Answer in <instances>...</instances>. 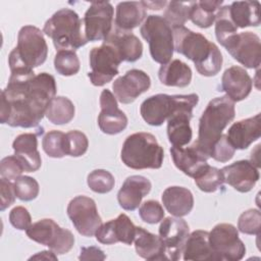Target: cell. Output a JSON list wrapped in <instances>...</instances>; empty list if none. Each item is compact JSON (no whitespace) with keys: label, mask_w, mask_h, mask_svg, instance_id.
Listing matches in <instances>:
<instances>
[{"label":"cell","mask_w":261,"mask_h":261,"mask_svg":"<svg viewBox=\"0 0 261 261\" xmlns=\"http://www.w3.org/2000/svg\"><path fill=\"white\" fill-rule=\"evenodd\" d=\"M159 237L165 247L166 259L177 261L189 237V225L180 217H165L159 226Z\"/></svg>","instance_id":"9a60e30c"},{"label":"cell","mask_w":261,"mask_h":261,"mask_svg":"<svg viewBox=\"0 0 261 261\" xmlns=\"http://www.w3.org/2000/svg\"><path fill=\"white\" fill-rule=\"evenodd\" d=\"M151 87L150 76L141 69L127 70L112 84L115 98L122 104L133 103Z\"/></svg>","instance_id":"2e32d148"},{"label":"cell","mask_w":261,"mask_h":261,"mask_svg":"<svg viewBox=\"0 0 261 261\" xmlns=\"http://www.w3.org/2000/svg\"><path fill=\"white\" fill-rule=\"evenodd\" d=\"M260 3L258 1H234L227 5V13L237 29L260 24Z\"/></svg>","instance_id":"f546056e"},{"label":"cell","mask_w":261,"mask_h":261,"mask_svg":"<svg viewBox=\"0 0 261 261\" xmlns=\"http://www.w3.org/2000/svg\"><path fill=\"white\" fill-rule=\"evenodd\" d=\"M81 63L76 53L72 50H58L54 57V68L60 75L70 76L76 74Z\"/></svg>","instance_id":"8d00e7d4"},{"label":"cell","mask_w":261,"mask_h":261,"mask_svg":"<svg viewBox=\"0 0 261 261\" xmlns=\"http://www.w3.org/2000/svg\"><path fill=\"white\" fill-rule=\"evenodd\" d=\"M135 248L137 254L146 260H167L165 247L159 236L151 233L141 226H137L135 238Z\"/></svg>","instance_id":"f1b7e54d"},{"label":"cell","mask_w":261,"mask_h":261,"mask_svg":"<svg viewBox=\"0 0 261 261\" xmlns=\"http://www.w3.org/2000/svg\"><path fill=\"white\" fill-rule=\"evenodd\" d=\"M80 260H104L106 256L104 252L98 247H83L81 248Z\"/></svg>","instance_id":"c3c4849f"},{"label":"cell","mask_w":261,"mask_h":261,"mask_svg":"<svg viewBox=\"0 0 261 261\" xmlns=\"http://www.w3.org/2000/svg\"><path fill=\"white\" fill-rule=\"evenodd\" d=\"M223 180L240 193L250 192L259 180L258 167L249 160H239L220 169Z\"/></svg>","instance_id":"d6986e66"},{"label":"cell","mask_w":261,"mask_h":261,"mask_svg":"<svg viewBox=\"0 0 261 261\" xmlns=\"http://www.w3.org/2000/svg\"><path fill=\"white\" fill-rule=\"evenodd\" d=\"M198 102L199 96L194 93L188 95L157 94L143 101L140 113L148 124L160 126L174 112L180 109H194Z\"/></svg>","instance_id":"52a82bcc"},{"label":"cell","mask_w":261,"mask_h":261,"mask_svg":"<svg viewBox=\"0 0 261 261\" xmlns=\"http://www.w3.org/2000/svg\"><path fill=\"white\" fill-rule=\"evenodd\" d=\"M147 17L146 8L140 1H124L116 5L115 28L132 32L133 29L139 27Z\"/></svg>","instance_id":"83f0119b"},{"label":"cell","mask_w":261,"mask_h":261,"mask_svg":"<svg viewBox=\"0 0 261 261\" xmlns=\"http://www.w3.org/2000/svg\"><path fill=\"white\" fill-rule=\"evenodd\" d=\"M234 116V102L226 96L216 97L206 106L199 120L198 139L194 143L207 158H210L214 143L221 137L222 132Z\"/></svg>","instance_id":"3957f363"},{"label":"cell","mask_w":261,"mask_h":261,"mask_svg":"<svg viewBox=\"0 0 261 261\" xmlns=\"http://www.w3.org/2000/svg\"><path fill=\"white\" fill-rule=\"evenodd\" d=\"M158 77L161 84L167 87L185 88L192 81V69L179 59H173L160 66Z\"/></svg>","instance_id":"1f68e13d"},{"label":"cell","mask_w":261,"mask_h":261,"mask_svg":"<svg viewBox=\"0 0 261 261\" xmlns=\"http://www.w3.org/2000/svg\"><path fill=\"white\" fill-rule=\"evenodd\" d=\"M100 107L98 125L102 133L106 135H117L125 129L127 117L118 108L117 99L108 89L103 90L100 95Z\"/></svg>","instance_id":"e0dca14e"},{"label":"cell","mask_w":261,"mask_h":261,"mask_svg":"<svg viewBox=\"0 0 261 261\" xmlns=\"http://www.w3.org/2000/svg\"><path fill=\"white\" fill-rule=\"evenodd\" d=\"M84 21L70 8L56 11L44 24L45 33L58 50H72L85 46L89 41L86 38Z\"/></svg>","instance_id":"5b68a950"},{"label":"cell","mask_w":261,"mask_h":261,"mask_svg":"<svg viewBox=\"0 0 261 261\" xmlns=\"http://www.w3.org/2000/svg\"><path fill=\"white\" fill-rule=\"evenodd\" d=\"M48 55V46L43 32L34 25L22 27L17 36V45L8 56L11 73H30L42 65Z\"/></svg>","instance_id":"277c9868"},{"label":"cell","mask_w":261,"mask_h":261,"mask_svg":"<svg viewBox=\"0 0 261 261\" xmlns=\"http://www.w3.org/2000/svg\"><path fill=\"white\" fill-rule=\"evenodd\" d=\"M260 123V113L232 123L226 134L231 146L236 150H245L250 147L261 136Z\"/></svg>","instance_id":"603a6c76"},{"label":"cell","mask_w":261,"mask_h":261,"mask_svg":"<svg viewBox=\"0 0 261 261\" xmlns=\"http://www.w3.org/2000/svg\"><path fill=\"white\" fill-rule=\"evenodd\" d=\"M57 260V255L53 252V251H42V252H39L38 254L32 256L30 258V260Z\"/></svg>","instance_id":"681fc988"},{"label":"cell","mask_w":261,"mask_h":261,"mask_svg":"<svg viewBox=\"0 0 261 261\" xmlns=\"http://www.w3.org/2000/svg\"><path fill=\"white\" fill-rule=\"evenodd\" d=\"M121 161L132 169H158L162 166L164 151L155 136L150 133H135L123 142Z\"/></svg>","instance_id":"8992f818"},{"label":"cell","mask_w":261,"mask_h":261,"mask_svg":"<svg viewBox=\"0 0 261 261\" xmlns=\"http://www.w3.org/2000/svg\"><path fill=\"white\" fill-rule=\"evenodd\" d=\"M75 113L73 103L66 97L55 96L49 103L46 110L47 119L53 124H66L70 122Z\"/></svg>","instance_id":"836d02e7"},{"label":"cell","mask_w":261,"mask_h":261,"mask_svg":"<svg viewBox=\"0 0 261 261\" xmlns=\"http://www.w3.org/2000/svg\"><path fill=\"white\" fill-rule=\"evenodd\" d=\"M12 148L25 172H34L41 167L42 159L38 151V134L24 133L17 136L12 143Z\"/></svg>","instance_id":"d4e9b609"},{"label":"cell","mask_w":261,"mask_h":261,"mask_svg":"<svg viewBox=\"0 0 261 261\" xmlns=\"http://www.w3.org/2000/svg\"><path fill=\"white\" fill-rule=\"evenodd\" d=\"M44 152L52 158H62L66 155L65 134L60 130L48 132L42 140Z\"/></svg>","instance_id":"74e56055"},{"label":"cell","mask_w":261,"mask_h":261,"mask_svg":"<svg viewBox=\"0 0 261 261\" xmlns=\"http://www.w3.org/2000/svg\"><path fill=\"white\" fill-rule=\"evenodd\" d=\"M24 171V168L15 155L4 157L0 162V174L2 178L16 179Z\"/></svg>","instance_id":"f6af8a7d"},{"label":"cell","mask_w":261,"mask_h":261,"mask_svg":"<svg viewBox=\"0 0 261 261\" xmlns=\"http://www.w3.org/2000/svg\"><path fill=\"white\" fill-rule=\"evenodd\" d=\"M87 184L93 192L98 194H106L114 188L115 179L112 173L108 170L95 169L89 173Z\"/></svg>","instance_id":"f35d334b"},{"label":"cell","mask_w":261,"mask_h":261,"mask_svg":"<svg viewBox=\"0 0 261 261\" xmlns=\"http://www.w3.org/2000/svg\"><path fill=\"white\" fill-rule=\"evenodd\" d=\"M0 194H1V204H0V210L4 211L9 206H11L15 201V191L13 184L10 182V180L2 178L0 179Z\"/></svg>","instance_id":"7dc6e473"},{"label":"cell","mask_w":261,"mask_h":261,"mask_svg":"<svg viewBox=\"0 0 261 261\" xmlns=\"http://www.w3.org/2000/svg\"><path fill=\"white\" fill-rule=\"evenodd\" d=\"M162 203L167 212L174 217L188 215L194 207V197L190 190L184 187H168L162 194Z\"/></svg>","instance_id":"4316f807"},{"label":"cell","mask_w":261,"mask_h":261,"mask_svg":"<svg viewBox=\"0 0 261 261\" xmlns=\"http://www.w3.org/2000/svg\"><path fill=\"white\" fill-rule=\"evenodd\" d=\"M25 232L31 240L49 247L56 255L68 253L74 245L72 232L66 228L60 227L50 218H44L31 224Z\"/></svg>","instance_id":"9c48e42d"},{"label":"cell","mask_w":261,"mask_h":261,"mask_svg":"<svg viewBox=\"0 0 261 261\" xmlns=\"http://www.w3.org/2000/svg\"><path fill=\"white\" fill-rule=\"evenodd\" d=\"M209 231L195 230L189 234L184 250V260H208L216 261L215 255L209 244Z\"/></svg>","instance_id":"4dcf8cb0"},{"label":"cell","mask_w":261,"mask_h":261,"mask_svg":"<svg viewBox=\"0 0 261 261\" xmlns=\"http://www.w3.org/2000/svg\"><path fill=\"white\" fill-rule=\"evenodd\" d=\"M193 117V109H180L167 119V137L174 147H184L192 140L190 120Z\"/></svg>","instance_id":"484cf974"},{"label":"cell","mask_w":261,"mask_h":261,"mask_svg":"<svg viewBox=\"0 0 261 261\" xmlns=\"http://www.w3.org/2000/svg\"><path fill=\"white\" fill-rule=\"evenodd\" d=\"M139 215L144 222L156 224L164 218V210L158 201L148 200L139 208Z\"/></svg>","instance_id":"7bdbcfd3"},{"label":"cell","mask_w":261,"mask_h":261,"mask_svg":"<svg viewBox=\"0 0 261 261\" xmlns=\"http://www.w3.org/2000/svg\"><path fill=\"white\" fill-rule=\"evenodd\" d=\"M9 221L16 229L27 230L32 224V217L27 208L16 206L9 213Z\"/></svg>","instance_id":"bcb514c9"},{"label":"cell","mask_w":261,"mask_h":261,"mask_svg":"<svg viewBox=\"0 0 261 261\" xmlns=\"http://www.w3.org/2000/svg\"><path fill=\"white\" fill-rule=\"evenodd\" d=\"M252 87V79L245 68L233 65L223 72L218 91L224 92L232 102H240L250 95Z\"/></svg>","instance_id":"ffe728a7"},{"label":"cell","mask_w":261,"mask_h":261,"mask_svg":"<svg viewBox=\"0 0 261 261\" xmlns=\"http://www.w3.org/2000/svg\"><path fill=\"white\" fill-rule=\"evenodd\" d=\"M222 3V0L194 1L190 12V19L201 29L210 28L215 21L216 12L221 7Z\"/></svg>","instance_id":"d6a6232c"},{"label":"cell","mask_w":261,"mask_h":261,"mask_svg":"<svg viewBox=\"0 0 261 261\" xmlns=\"http://www.w3.org/2000/svg\"><path fill=\"white\" fill-rule=\"evenodd\" d=\"M88 147L89 141L84 133L74 129L65 134L66 155L71 157H80L87 152Z\"/></svg>","instance_id":"60d3db41"},{"label":"cell","mask_w":261,"mask_h":261,"mask_svg":"<svg viewBox=\"0 0 261 261\" xmlns=\"http://www.w3.org/2000/svg\"><path fill=\"white\" fill-rule=\"evenodd\" d=\"M16 197L20 201L29 202L37 198L39 195V184L38 181L28 175H20L13 182Z\"/></svg>","instance_id":"ab89813d"},{"label":"cell","mask_w":261,"mask_h":261,"mask_svg":"<svg viewBox=\"0 0 261 261\" xmlns=\"http://www.w3.org/2000/svg\"><path fill=\"white\" fill-rule=\"evenodd\" d=\"M114 8L108 1H94L84 16V31L88 41H104L113 29Z\"/></svg>","instance_id":"7c38bea8"},{"label":"cell","mask_w":261,"mask_h":261,"mask_svg":"<svg viewBox=\"0 0 261 261\" xmlns=\"http://www.w3.org/2000/svg\"><path fill=\"white\" fill-rule=\"evenodd\" d=\"M141 2L146 9L148 8L151 10H160L168 3L166 1H141Z\"/></svg>","instance_id":"f907efd6"},{"label":"cell","mask_w":261,"mask_h":261,"mask_svg":"<svg viewBox=\"0 0 261 261\" xmlns=\"http://www.w3.org/2000/svg\"><path fill=\"white\" fill-rule=\"evenodd\" d=\"M233 59L247 68H259L261 63L260 38L252 32L233 35L223 46Z\"/></svg>","instance_id":"5bb4252c"},{"label":"cell","mask_w":261,"mask_h":261,"mask_svg":"<svg viewBox=\"0 0 261 261\" xmlns=\"http://www.w3.org/2000/svg\"><path fill=\"white\" fill-rule=\"evenodd\" d=\"M234 152L236 149L229 143L226 135L222 134L221 137L214 143L210 153V158H213L218 162L224 163L233 157Z\"/></svg>","instance_id":"ee69618b"},{"label":"cell","mask_w":261,"mask_h":261,"mask_svg":"<svg viewBox=\"0 0 261 261\" xmlns=\"http://www.w3.org/2000/svg\"><path fill=\"white\" fill-rule=\"evenodd\" d=\"M170 154L176 168L193 178L208 165V158L197 148L195 143L186 148L172 146Z\"/></svg>","instance_id":"7402d4cb"},{"label":"cell","mask_w":261,"mask_h":261,"mask_svg":"<svg viewBox=\"0 0 261 261\" xmlns=\"http://www.w3.org/2000/svg\"><path fill=\"white\" fill-rule=\"evenodd\" d=\"M238 228L245 234H260L261 213L258 209H249L244 211L238 220Z\"/></svg>","instance_id":"b9f144b4"},{"label":"cell","mask_w":261,"mask_h":261,"mask_svg":"<svg viewBox=\"0 0 261 261\" xmlns=\"http://www.w3.org/2000/svg\"><path fill=\"white\" fill-rule=\"evenodd\" d=\"M57 91L52 74L11 73L1 92L0 121L12 127L37 126Z\"/></svg>","instance_id":"6da1fadb"},{"label":"cell","mask_w":261,"mask_h":261,"mask_svg":"<svg viewBox=\"0 0 261 261\" xmlns=\"http://www.w3.org/2000/svg\"><path fill=\"white\" fill-rule=\"evenodd\" d=\"M67 215L77 232L84 237L95 236L102 224L95 201L87 196H76L67 206Z\"/></svg>","instance_id":"4fadbf2b"},{"label":"cell","mask_w":261,"mask_h":261,"mask_svg":"<svg viewBox=\"0 0 261 261\" xmlns=\"http://www.w3.org/2000/svg\"><path fill=\"white\" fill-rule=\"evenodd\" d=\"M194 1L181 2V1H170L164 10L163 17L167 22L174 27H182L188 19H190V12Z\"/></svg>","instance_id":"e575fe53"},{"label":"cell","mask_w":261,"mask_h":261,"mask_svg":"<svg viewBox=\"0 0 261 261\" xmlns=\"http://www.w3.org/2000/svg\"><path fill=\"white\" fill-rule=\"evenodd\" d=\"M208 238L216 261H239L246 254V247L239 238V231L230 223L216 224Z\"/></svg>","instance_id":"30bf717a"},{"label":"cell","mask_w":261,"mask_h":261,"mask_svg":"<svg viewBox=\"0 0 261 261\" xmlns=\"http://www.w3.org/2000/svg\"><path fill=\"white\" fill-rule=\"evenodd\" d=\"M140 33L148 42L152 59L166 64L170 61L173 51V32L171 25L161 15H148L141 25Z\"/></svg>","instance_id":"ba28073f"},{"label":"cell","mask_w":261,"mask_h":261,"mask_svg":"<svg viewBox=\"0 0 261 261\" xmlns=\"http://www.w3.org/2000/svg\"><path fill=\"white\" fill-rule=\"evenodd\" d=\"M89 57L92 70L88 72V77L94 86L102 87L118 74V66L122 60L111 45L103 42L90 51Z\"/></svg>","instance_id":"8fae6325"},{"label":"cell","mask_w":261,"mask_h":261,"mask_svg":"<svg viewBox=\"0 0 261 261\" xmlns=\"http://www.w3.org/2000/svg\"><path fill=\"white\" fill-rule=\"evenodd\" d=\"M151 181L142 175L128 176L117 193V201L119 206L127 211L136 210L142 199L151 191Z\"/></svg>","instance_id":"44dd1931"},{"label":"cell","mask_w":261,"mask_h":261,"mask_svg":"<svg viewBox=\"0 0 261 261\" xmlns=\"http://www.w3.org/2000/svg\"><path fill=\"white\" fill-rule=\"evenodd\" d=\"M174 50L192 60L197 71L204 76L216 75L222 67V54L218 47L200 33L182 27L172 28Z\"/></svg>","instance_id":"7a4b0ae2"},{"label":"cell","mask_w":261,"mask_h":261,"mask_svg":"<svg viewBox=\"0 0 261 261\" xmlns=\"http://www.w3.org/2000/svg\"><path fill=\"white\" fill-rule=\"evenodd\" d=\"M137 234V226L129 217L121 213L115 219L101 224L95 232L96 240L105 245H112L118 242L132 245Z\"/></svg>","instance_id":"ac0fdd59"},{"label":"cell","mask_w":261,"mask_h":261,"mask_svg":"<svg viewBox=\"0 0 261 261\" xmlns=\"http://www.w3.org/2000/svg\"><path fill=\"white\" fill-rule=\"evenodd\" d=\"M194 179L197 187L205 193H213L222 188L224 184L220 169L209 164Z\"/></svg>","instance_id":"d590c367"},{"label":"cell","mask_w":261,"mask_h":261,"mask_svg":"<svg viewBox=\"0 0 261 261\" xmlns=\"http://www.w3.org/2000/svg\"><path fill=\"white\" fill-rule=\"evenodd\" d=\"M103 42L111 45L117 51L122 61L135 62L142 57L143 44L132 32L121 31L114 27Z\"/></svg>","instance_id":"cb8c5ba5"}]
</instances>
